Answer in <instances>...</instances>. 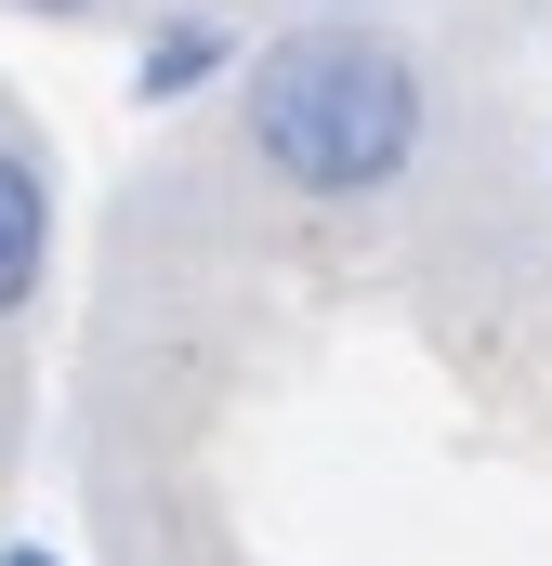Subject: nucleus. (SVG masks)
I'll use <instances>...</instances> for the list:
<instances>
[{"instance_id":"obj_1","label":"nucleus","mask_w":552,"mask_h":566,"mask_svg":"<svg viewBox=\"0 0 552 566\" xmlns=\"http://www.w3.org/2000/svg\"><path fill=\"white\" fill-rule=\"evenodd\" d=\"M237 133H251V158L289 198L369 211L434 145V80H421V53L395 27L316 13V27H276L264 53H237Z\"/></svg>"},{"instance_id":"obj_3","label":"nucleus","mask_w":552,"mask_h":566,"mask_svg":"<svg viewBox=\"0 0 552 566\" xmlns=\"http://www.w3.org/2000/svg\"><path fill=\"white\" fill-rule=\"evenodd\" d=\"M211 80H237V27H224V13H171V27H145L132 106H198Z\"/></svg>"},{"instance_id":"obj_6","label":"nucleus","mask_w":552,"mask_h":566,"mask_svg":"<svg viewBox=\"0 0 552 566\" xmlns=\"http://www.w3.org/2000/svg\"><path fill=\"white\" fill-rule=\"evenodd\" d=\"M316 13H382V0H316Z\"/></svg>"},{"instance_id":"obj_5","label":"nucleus","mask_w":552,"mask_h":566,"mask_svg":"<svg viewBox=\"0 0 552 566\" xmlns=\"http://www.w3.org/2000/svg\"><path fill=\"white\" fill-rule=\"evenodd\" d=\"M0 566H66V554H53V541H0Z\"/></svg>"},{"instance_id":"obj_2","label":"nucleus","mask_w":552,"mask_h":566,"mask_svg":"<svg viewBox=\"0 0 552 566\" xmlns=\"http://www.w3.org/2000/svg\"><path fill=\"white\" fill-rule=\"evenodd\" d=\"M40 277H53V158L0 133V329L40 303Z\"/></svg>"},{"instance_id":"obj_4","label":"nucleus","mask_w":552,"mask_h":566,"mask_svg":"<svg viewBox=\"0 0 552 566\" xmlns=\"http://www.w3.org/2000/svg\"><path fill=\"white\" fill-rule=\"evenodd\" d=\"M0 13H40V27H93V13H119V0H0Z\"/></svg>"}]
</instances>
